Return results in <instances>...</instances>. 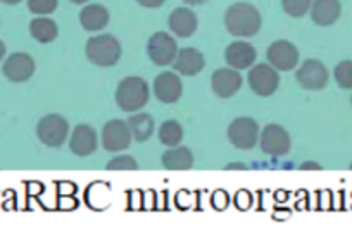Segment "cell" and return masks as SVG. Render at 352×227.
<instances>
[{"label": "cell", "mask_w": 352, "mask_h": 227, "mask_svg": "<svg viewBox=\"0 0 352 227\" xmlns=\"http://www.w3.org/2000/svg\"><path fill=\"white\" fill-rule=\"evenodd\" d=\"M169 28L180 38H188L197 29V16L190 11V9H175L169 16Z\"/></svg>", "instance_id": "cell-17"}, {"label": "cell", "mask_w": 352, "mask_h": 227, "mask_svg": "<svg viewBox=\"0 0 352 227\" xmlns=\"http://www.w3.org/2000/svg\"><path fill=\"white\" fill-rule=\"evenodd\" d=\"M351 169H352V164H351Z\"/></svg>", "instance_id": "cell-37"}, {"label": "cell", "mask_w": 352, "mask_h": 227, "mask_svg": "<svg viewBox=\"0 0 352 227\" xmlns=\"http://www.w3.org/2000/svg\"><path fill=\"white\" fill-rule=\"evenodd\" d=\"M87 57L99 67H111L121 59V45L114 36L99 35L88 40Z\"/></svg>", "instance_id": "cell-3"}, {"label": "cell", "mask_w": 352, "mask_h": 227, "mask_svg": "<svg viewBox=\"0 0 352 227\" xmlns=\"http://www.w3.org/2000/svg\"><path fill=\"white\" fill-rule=\"evenodd\" d=\"M257 52L250 43L245 42H235L226 49L225 52V59L228 62V66L232 69H247L254 64L256 60Z\"/></svg>", "instance_id": "cell-16"}, {"label": "cell", "mask_w": 352, "mask_h": 227, "mask_svg": "<svg viewBox=\"0 0 352 227\" xmlns=\"http://www.w3.org/2000/svg\"><path fill=\"white\" fill-rule=\"evenodd\" d=\"M69 148L78 157H87L97 150V134L96 130L87 124L74 128L73 134L69 140Z\"/></svg>", "instance_id": "cell-15"}, {"label": "cell", "mask_w": 352, "mask_h": 227, "mask_svg": "<svg viewBox=\"0 0 352 227\" xmlns=\"http://www.w3.org/2000/svg\"><path fill=\"white\" fill-rule=\"evenodd\" d=\"M226 169H245V165H243V164H230Z\"/></svg>", "instance_id": "cell-33"}, {"label": "cell", "mask_w": 352, "mask_h": 227, "mask_svg": "<svg viewBox=\"0 0 352 227\" xmlns=\"http://www.w3.org/2000/svg\"><path fill=\"white\" fill-rule=\"evenodd\" d=\"M184 84L175 73H162L154 81V93L162 104H175L180 100Z\"/></svg>", "instance_id": "cell-13"}, {"label": "cell", "mask_w": 352, "mask_h": 227, "mask_svg": "<svg viewBox=\"0 0 352 227\" xmlns=\"http://www.w3.org/2000/svg\"><path fill=\"white\" fill-rule=\"evenodd\" d=\"M175 69L184 76H195L204 69V56L197 49H182L175 59Z\"/></svg>", "instance_id": "cell-19"}, {"label": "cell", "mask_w": 352, "mask_h": 227, "mask_svg": "<svg viewBox=\"0 0 352 227\" xmlns=\"http://www.w3.org/2000/svg\"><path fill=\"white\" fill-rule=\"evenodd\" d=\"M340 2L338 0H314L311 5V18L320 26H331L340 18Z\"/></svg>", "instance_id": "cell-18"}, {"label": "cell", "mask_w": 352, "mask_h": 227, "mask_svg": "<svg viewBox=\"0 0 352 227\" xmlns=\"http://www.w3.org/2000/svg\"><path fill=\"white\" fill-rule=\"evenodd\" d=\"M147 53L151 60L157 66H168L175 62L178 56V47H176L175 38L164 32H159L151 36L147 43Z\"/></svg>", "instance_id": "cell-6"}, {"label": "cell", "mask_w": 352, "mask_h": 227, "mask_svg": "<svg viewBox=\"0 0 352 227\" xmlns=\"http://www.w3.org/2000/svg\"><path fill=\"white\" fill-rule=\"evenodd\" d=\"M30 33L40 43H49L57 38V25L49 18H35L30 25Z\"/></svg>", "instance_id": "cell-22"}, {"label": "cell", "mask_w": 352, "mask_h": 227, "mask_svg": "<svg viewBox=\"0 0 352 227\" xmlns=\"http://www.w3.org/2000/svg\"><path fill=\"white\" fill-rule=\"evenodd\" d=\"M335 81L344 90L352 88V60H344L335 67Z\"/></svg>", "instance_id": "cell-26"}, {"label": "cell", "mask_w": 352, "mask_h": 227, "mask_svg": "<svg viewBox=\"0 0 352 227\" xmlns=\"http://www.w3.org/2000/svg\"><path fill=\"white\" fill-rule=\"evenodd\" d=\"M80 23L87 32H100L109 23V12L104 5L90 4L80 12Z\"/></svg>", "instance_id": "cell-20"}, {"label": "cell", "mask_w": 352, "mask_h": 227, "mask_svg": "<svg viewBox=\"0 0 352 227\" xmlns=\"http://www.w3.org/2000/svg\"><path fill=\"white\" fill-rule=\"evenodd\" d=\"M71 2H74V4H85L88 0H71Z\"/></svg>", "instance_id": "cell-35"}, {"label": "cell", "mask_w": 352, "mask_h": 227, "mask_svg": "<svg viewBox=\"0 0 352 227\" xmlns=\"http://www.w3.org/2000/svg\"><path fill=\"white\" fill-rule=\"evenodd\" d=\"M148 97V84L137 76L124 77L116 90V104L124 112L142 110L147 105Z\"/></svg>", "instance_id": "cell-2"}, {"label": "cell", "mask_w": 352, "mask_h": 227, "mask_svg": "<svg viewBox=\"0 0 352 227\" xmlns=\"http://www.w3.org/2000/svg\"><path fill=\"white\" fill-rule=\"evenodd\" d=\"M0 2H4V4L12 5V4H19V2H21V0H0Z\"/></svg>", "instance_id": "cell-34"}, {"label": "cell", "mask_w": 352, "mask_h": 227, "mask_svg": "<svg viewBox=\"0 0 352 227\" xmlns=\"http://www.w3.org/2000/svg\"><path fill=\"white\" fill-rule=\"evenodd\" d=\"M162 165L169 171H188L194 165V155L185 147L173 148L162 155Z\"/></svg>", "instance_id": "cell-21"}, {"label": "cell", "mask_w": 352, "mask_h": 227, "mask_svg": "<svg viewBox=\"0 0 352 227\" xmlns=\"http://www.w3.org/2000/svg\"><path fill=\"white\" fill-rule=\"evenodd\" d=\"M128 126H130L131 136L137 141L148 140L154 133V121L148 114H135L128 119Z\"/></svg>", "instance_id": "cell-23"}, {"label": "cell", "mask_w": 352, "mask_h": 227, "mask_svg": "<svg viewBox=\"0 0 352 227\" xmlns=\"http://www.w3.org/2000/svg\"><path fill=\"white\" fill-rule=\"evenodd\" d=\"M131 131L128 123L120 119L109 121L102 130V147L107 152H123L131 143Z\"/></svg>", "instance_id": "cell-10"}, {"label": "cell", "mask_w": 352, "mask_h": 227, "mask_svg": "<svg viewBox=\"0 0 352 227\" xmlns=\"http://www.w3.org/2000/svg\"><path fill=\"white\" fill-rule=\"evenodd\" d=\"M268 60L275 69L292 71L299 64V50L285 40H278L268 49Z\"/></svg>", "instance_id": "cell-11"}, {"label": "cell", "mask_w": 352, "mask_h": 227, "mask_svg": "<svg viewBox=\"0 0 352 227\" xmlns=\"http://www.w3.org/2000/svg\"><path fill=\"white\" fill-rule=\"evenodd\" d=\"M261 148L266 155L280 157V155L289 154L290 150V136L282 126L278 124H268L261 134Z\"/></svg>", "instance_id": "cell-9"}, {"label": "cell", "mask_w": 352, "mask_h": 227, "mask_svg": "<svg viewBox=\"0 0 352 227\" xmlns=\"http://www.w3.org/2000/svg\"><path fill=\"white\" fill-rule=\"evenodd\" d=\"M257 138H259V126L250 117H239L233 121L228 128V140L233 147L240 150H250L256 147Z\"/></svg>", "instance_id": "cell-5"}, {"label": "cell", "mask_w": 352, "mask_h": 227, "mask_svg": "<svg viewBox=\"0 0 352 227\" xmlns=\"http://www.w3.org/2000/svg\"><path fill=\"white\" fill-rule=\"evenodd\" d=\"M249 84L252 91L259 97H270L276 91L280 84V76L276 69L268 64H259L249 73Z\"/></svg>", "instance_id": "cell-7"}, {"label": "cell", "mask_w": 352, "mask_h": 227, "mask_svg": "<svg viewBox=\"0 0 352 227\" xmlns=\"http://www.w3.org/2000/svg\"><path fill=\"white\" fill-rule=\"evenodd\" d=\"M242 76L236 69H218L212 74V91L221 98L233 97L242 86Z\"/></svg>", "instance_id": "cell-14"}, {"label": "cell", "mask_w": 352, "mask_h": 227, "mask_svg": "<svg viewBox=\"0 0 352 227\" xmlns=\"http://www.w3.org/2000/svg\"><path fill=\"white\" fill-rule=\"evenodd\" d=\"M159 140L166 147H176L184 140V130L176 121H166L159 130Z\"/></svg>", "instance_id": "cell-24"}, {"label": "cell", "mask_w": 352, "mask_h": 227, "mask_svg": "<svg viewBox=\"0 0 352 227\" xmlns=\"http://www.w3.org/2000/svg\"><path fill=\"white\" fill-rule=\"evenodd\" d=\"M28 9L33 14H52L57 9V0H28Z\"/></svg>", "instance_id": "cell-27"}, {"label": "cell", "mask_w": 352, "mask_h": 227, "mask_svg": "<svg viewBox=\"0 0 352 227\" xmlns=\"http://www.w3.org/2000/svg\"><path fill=\"white\" fill-rule=\"evenodd\" d=\"M283 9L292 18H302L313 5V0H282Z\"/></svg>", "instance_id": "cell-25"}, {"label": "cell", "mask_w": 352, "mask_h": 227, "mask_svg": "<svg viewBox=\"0 0 352 227\" xmlns=\"http://www.w3.org/2000/svg\"><path fill=\"white\" fill-rule=\"evenodd\" d=\"M300 169H304V171H306V169H318V171H320V169H321V165L314 164V162H306V164H302V165H300Z\"/></svg>", "instance_id": "cell-30"}, {"label": "cell", "mask_w": 352, "mask_h": 227, "mask_svg": "<svg viewBox=\"0 0 352 227\" xmlns=\"http://www.w3.org/2000/svg\"><path fill=\"white\" fill-rule=\"evenodd\" d=\"M297 83L304 90H323L328 83V69L323 62L316 59H309L297 69Z\"/></svg>", "instance_id": "cell-8"}, {"label": "cell", "mask_w": 352, "mask_h": 227, "mask_svg": "<svg viewBox=\"0 0 352 227\" xmlns=\"http://www.w3.org/2000/svg\"><path fill=\"white\" fill-rule=\"evenodd\" d=\"M351 104H352V98H351Z\"/></svg>", "instance_id": "cell-36"}, {"label": "cell", "mask_w": 352, "mask_h": 227, "mask_svg": "<svg viewBox=\"0 0 352 227\" xmlns=\"http://www.w3.org/2000/svg\"><path fill=\"white\" fill-rule=\"evenodd\" d=\"M67 131H69L67 121L63 116H59V114L45 116L38 123V128H36V134H38L40 141L52 148L60 147L66 141Z\"/></svg>", "instance_id": "cell-4"}, {"label": "cell", "mask_w": 352, "mask_h": 227, "mask_svg": "<svg viewBox=\"0 0 352 227\" xmlns=\"http://www.w3.org/2000/svg\"><path fill=\"white\" fill-rule=\"evenodd\" d=\"M4 56H6V45L4 42H0V60L4 59Z\"/></svg>", "instance_id": "cell-32"}, {"label": "cell", "mask_w": 352, "mask_h": 227, "mask_svg": "<svg viewBox=\"0 0 352 227\" xmlns=\"http://www.w3.org/2000/svg\"><path fill=\"white\" fill-rule=\"evenodd\" d=\"M109 171H137L138 165L137 160L130 155H123V157H116L107 164Z\"/></svg>", "instance_id": "cell-28"}, {"label": "cell", "mask_w": 352, "mask_h": 227, "mask_svg": "<svg viewBox=\"0 0 352 227\" xmlns=\"http://www.w3.org/2000/svg\"><path fill=\"white\" fill-rule=\"evenodd\" d=\"M185 4H190V5H201V4H206L208 0H184Z\"/></svg>", "instance_id": "cell-31"}, {"label": "cell", "mask_w": 352, "mask_h": 227, "mask_svg": "<svg viewBox=\"0 0 352 227\" xmlns=\"http://www.w3.org/2000/svg\"><path fill=\"white\" fill-rule=\"evenodd\" d=\"M225 25L230 35L249 38L261 29V14L254 5L239 2L226 11Z\"/></svg>", "instance_id": "cell-1"}, {"label": "cell", "mask_w": 352, "mask_h": 227, "mask_svg": "<svg viewBox=\"0 0 352 227\" xmlns=\"http://www.w3.org/2000/svg\"><path fill=\"white\" fill-rule=\"evenodd\" d=\"M164 2H166V0H138V4L144 5V8H148V9L161 8Z\"/></svg>", "instance_id": "cell-29"}, {"label": "cell", "mask_w": 352, "mask_h": 227, "mask_svg": "<svg viewBox=\"0 0 352 227\" xmlns=\"http://www.w3.org/2000/svg\"><path fill=\"white\" fill-rule=\"evenodd\" d=\"M4 76L12 83H25L35 73V60L28 53H12L4 62Z\"/></svg>", "instance_id": "cell-12"}]
</instances>
